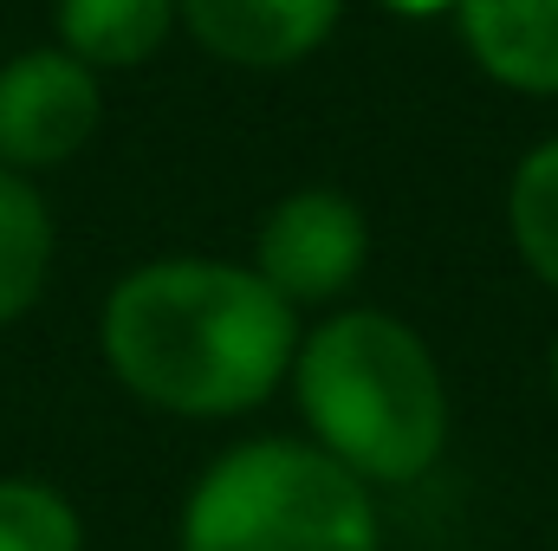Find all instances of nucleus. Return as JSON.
I'll return each instance as SVG.
<instances>
[{
  "mask_svg": "<svg viewBox=\"0 0 558 551\" xmlns=\"http://www.w3.org/2000/svg\"><path fill=\"white\" fill-rule=\"evenodd\" d=\"M111 377L169 415H241L299 357V311L254 267L149 260L105 298Z\"/></svg>",
  "mask_w": 558,
  "mask_h": 551,
  "instance_id": "nucleus-1",
  "label": "nucleus"
},
{
  "mask_svg": "<svg viewBox=\"0 0 558 551\" xmlns=\"http://www.w3.org/2000/svg\"><path fill=\"white\" fill-rule=\"evenodd\" d=\"M299 409L357 480H422L448 441V390L416 331L390 311H338L292 357Z\"/></svg>",
  "mask_w": 558,
  "mask_h": 551,
  "instance_id": "nucleus-2",
  "label": "nucleus"
},
{
  "mask_svg": "<svg viewBox=\"0 0 558 551\" xmlns=\"http://www.w3.org/2000/svg\"><path fill=\"white\" fill-rule=\"evenodd\" d=\"M182 551H384L357 474L305 441L228 448L182 506Z\"/></svg>",
  "mask_w": 558,
  "mask_h": 551,
  "instance_id": "nucleus-3",
  "label": "nucleus"
},
{
  "mask_svg": "<svg viewBox=\"0 0 558 551\" xmlns=\"http://www.w3.org/2000/svg\"><path fill=\"white\" fill-rule=\"evenodd\" d=\"M364 254H371L364 208L338 188L279 195L267 208V221H260V234H254V273L267 279L292 311L338 298L364 273Z\"/></svg>",
  "mask_w": 558,
  "mask_h": 551,
  "instance_id": "nucleus-4",
  "label": "nucleus"
},
{
  "mask_svg": "<svg viewBox=\"0 0 558 551\" xmlns=\"http://www.w3.org/2000/svg\"><path fill=\"white\" fill-rule=\"evenodd\" d=\"M105 98L92 65L59 52H20L0 65V169H52L98 137Z\"/></svg>",
  "mask_w": 558,
  "mask_h": 551,
  "instance_id": "nucleus-5",
  "label": "nucleus"
},
{
  "mask_svg": "<svg viewBox=\"0 0 558 551\" xmlns=\"http://www.w3.org/2000/svg\"><path fill=\"white\" fill-rule=\"evenodd\" d=\"M344 0H175V20L228 65L274 72L318 52L338 26Z\"/></svg>",
  "mask_w": 558,
  "mask_h": 551,
  "instance_id": "nucleus-6",
  "label": "nucleus"
},
{
  "mask_svg": "<svg viewBox=\"0 0 558 551\" xmlns=\"http://www.w3.org/2000/svg\"><path fill=\"white\" fill-rule=\"evenodd\" d=\"M474 65L526 98H558V0H454Z\"/></svg>",
  "mask_w": 558,
  "mask_h": 551,
  "instance_id": "nucleus-7",
  "label": "nucleus"
},
{
  "mask_svg": "<svg viewBox=\"0 0 558 551\" xmlns=\"http://www.w3.org/2000/svg\"><path fill=\"white\" fill-rule=\"evenodd\" d=\"M175 26V0H59V39L78 65H143Z\"/></svg>",
  "mask_w": 558,
  "mask_h": 551,
  "instance_id": "nucleus-8",
  "label": "nucleus"
},
{
  "mask_svg": "<svg viewBox=\"0 0 558 551\" xmlns=\"http://www.w3.org/2000/svg\"><path fill=\"white\" fill-rule=\"evenodd\" d=\"M52 273V215L39 188L13 169H0V325H13Z\"/></svg>",
  "mask_w": 558,
  "mask_h": 551,
  "instance_id": "nucleus-9",
  "label": "nucleus"
},
{
  "mask_svg": "<svg viewBox=\"0 0 558 551\" xmlns=\"http://www.w3.org/2000/svg\"><path fill=\"white\" fill-rule=\"evenodd\" d=\"M507 228H513L520 260L558 292V137L539 143V149L513 169V188H507Z\"/></svg>",
  "mask_w": 558,
  "mask_h": 551,
  "instance_id": "nucleus-10",
  "label": "nucleus"
},
{
  "mask_svg": "<svg viewBox=\"0 0 558 551\" xmlns=\"http://www.w3.org/2000/svg\"><path fill=\"white\" fill-rule=\"evenodd\" d=\"M0 551H85L72 500L46 480H0Z\"/></svg>",
  "mask_w": 558,
  "mask_h": 551,
  "instance_id": "nucleus-11",
  "label": "nucleus"
},
{
  "mask_svg": "<svg viewBox=\"0 0 558 551\" xmlns=\"http://www.w3.org/2000/svg\"><path fill=\"white\" fill-rule=\"evenodd\" d=\"M384 7H397V13H441V7H454V0H384Z\"/></svg>",
  "mask_w": 558,
  "mask_h": 551,
  "instance_id": "nucleus-12",
  "label": "nucleus"
},
{
  "mask_svg": "<svg viewBox=\"0 0 558 551\" xmlns=\"http://www.w3.org/2000/svg\"><path fill=\"white\" fill-rule=\"evenodd\" d=\"M553 390H558V351H553Z\"/></svg>",
  "mask_w": 558,
  "mask_h": 551,
  "instance_id": "nucleus-13",
  "label": "nucleus"
}]
</instances>
